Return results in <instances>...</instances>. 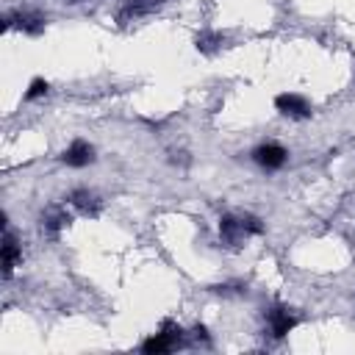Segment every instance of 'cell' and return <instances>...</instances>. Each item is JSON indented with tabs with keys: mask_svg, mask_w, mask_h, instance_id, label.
I'll return each instance as SVG.
<instances>
[{
	"mask_svg": "<svg viewBox=\"0 0 355 355\" xmlns=\"http://www.w3.org/2000/svg\"><path fill=\"white\" fill-rule=\"evenodd\" d=\"M219 236H222V244H225V247L239 250L250 233H247V227H244L241 216H230V214H227V216H222V219H219Z\"/></svg>",
	"mask_w": 355,
	"mask_h": 355,
	"instance_id": "obj_2",
	"label": "cell"
},
{
	"mask_svg": "<svg viewBox=\"0 0 355 355\" xmlns=\"http://www.w3.org/2000/svg\"><path fill=\"white\" fill-rule=\"evenodd\" d=\"M275 108L283 114V116H291V119H308L311 116V105L302 94H277L275 97Z\"/></svg>",
	"mask_w": 355,
	"mask_h": 355,
	"instance_id": "obj_4",
	"label": "cell"
},
{
	"mask_svg": "<svg viewBox=\"0 0 355 355\" xmlns=\"http://www.w3.org/2000/svg\"><path fill=\"white\" fill-rule=\"evenodd\" d=\"M11 25H17L19 31H25V33L36 36V33H42V31H44L47 19H44L42 14H36V11H17V14H6V17H3V28L8 31Z\"/></svg>",
	"mask_w": 355,
	"mask_h": 355,
	"instance_id": "obj_3",
	"label": "cell"
},
{
	"mask_svg": "<svg viewBox=\"0 0 355 355\" xmlns=\"http://www.w3.org/2000/svg\"><path fill=\"white\" fill-rule=\"evenodd\" d=\"M69 3H80V0H69Z\"/></svg>",
	"mask_w": 355,
	"mask_h": 355,
	"instance_id": "obj_15",
	"label": "cell"
},
{
	"mask_svg": "<svg viewBox=\"0 0 355 355\" xmlns=\"http://www.w3.org/2000/svg\"><path fill=\"white\" fill-rule=\"evenodd\" d=\"M286 158H288V153H286L277 141H266V144H258V147L252 150V161H255L258 166L269 169V172L280 169V166L286 164Z\"/></svg>",
	"mask_w": 355,
	"mask_h": 355,
	"instance_id": "obj_1",
	"label": "cell"
},
{
	"mask_svg": "<svg viewBox=\"0 0 355 355\" xmlns=\"http://www.w3.org/2000/svg\"><path fill=\"white\" fill-rule=\"evenodd\" d=\"M69 225V214L64 211V208H47L44 214H42V230L44 233H50V236H55L61 227H67Z\"/></svg>",
	"mask_w": 355,
	"mask_h": 355,
	"instance_id": "obj_9",
	"label": "cell"
},
{
	"mask_svg": "<svg viewBox=\"0 0 355 355\" xmlns=\"http://www.w3.org/2000/svg\"><path fill=\"white\" fill-rule=\"evenodd\" d=\"M0 255H3V277H11L14 266H17V263H19V258H22V250H19V244H17V239H14V233H11V230H6V236H3Z\"/></svg>",
	"mask_w": 355,
	"mask_h": 355,
	"instance_id": "obj_7",
	"label": "cell"
},
{
	"mask_svg": "<svg viewBox=\"0 0 355 355\" xmlns=\"http://www.w3.org/2000/svg\"><path fill=\"white\" fill-rule=\"evenodd\" d=\"M47 80H42V78H36V80H31V89L25 92V100H36V97H42V94H47Z\"/></svg>",
	"mask_w": 355,
	"mask_h": 355,
	"instance_id": "obj_12",
	"label": "cell"
},
{
	"mask_svg": "<svg viewBox=\"0 0 355 355\" xmlns=\"http://www.w3.org/2000/svg\"><path fill=\"white\" fill-rule=\"evenodd\" d=\"M241 222H244V227H247V233H250V236H261V233H263V225H261V219H258V216L244 214V216H241Z\"/></svg>",
	"mask_w": 355,
	"mask_h": 355,
	"instance_id": "obj_13",
	"label": "cell"
},
{
	"mask_svg": "<svg viewBox=\"0 0 355 355\" xmlns=\"http://www.w3.org/2000/svg\"><path fill=\"white\" fill-rule=\"evenodd\" d=\"M69 202H72L80 214H86V216H97V211H100V200H97V194H94V191H86V189L72 191V194H69Z\"/></svg>",
	"mask_w": 355,
	"mask_h": 355,
	"instance_id": "obj_8",
	"label": "cell"
},
{
	"mask_svg": "<svg viewBox=\"0 0 355 355\" xmlns=\"http://www.w3.org/2000/svg\"><path fill=\"white\" fill-rule=\"evenodd\" d=\"M61 161H64L67 166H86V164L94 161V147H92L89 141H83V139H75V141L61 153Z\"/></svg>",
	"mask_w": 355,
	"mask_h": 355,
	"instance_id": "obj_6",
	"label": "cell"
},
{
	"mask_svg": "<svg viewBox=\"0 0 355 355\" xmlns=\"http://www.w3.org/2000/svg\"><path fill=\"white\" fill-rule=\"evenodd\" d=\"M266 322H269L272 336H275V338H283L286 333H291V330H294L297 316L291 313V308H286V305H275V308H269V311H266Z\"/></svg>",
	"mask_w": 355,
	"mask_h": 355,
	"instance_id": "obj_5",
	"label": "cell"
},
{
	"mask_svg": "<svg viewBox=\"0 0 355 355\" xmlns=\"http://www.w3.org/2000/svg\"><path fill=\"white\" fill-rule=\"evenodd\" d=\"M161 3H166V0H130V3H128V8H125V14H122V19H125V17L147 14V11H153L155 6H161Z\"/></svg>",
	"mask_w": 355,
	"mask_h": 355,
	"instance_id": "obj_10",
	"label": "cell"
},
{
	"mask_svg": "<svg viewBox=\"0 0 355 355\" xmlns=\"http://www.w3.org/2000/svg\"><path fill=\"white\" fill-rule=\"evenodd\" d=\"M194 338H197V341H200V338H202V341H208V333H205V327H202V324H197V327H194Z\"/></svg>",
	"mask_w": 355,
	"mask_h": 355,
	"instance_id": "obj_14",
	"label": "cell"
},
{
	"mask_svg": "<svg viewBox=\"0 0 355 355\" xmlns=\"http://www.w3.org/2000/svg\"><path fill=\"white\" fill-rule=\"evenodd\" d=\"M216 44H222V36L219 33H200L197 36V50H202V53H211Z\"/></svg>",
	"mask_w": 355,
	"mask_h": 355,
	"instance_id": "obj_11",
	"label": "cell"
}]
</instances>
